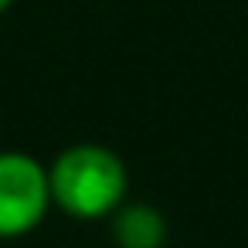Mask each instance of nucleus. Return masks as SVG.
Returning <instances> with one entry per match:
<instances>
[{"label":"nucleus","mask_w":248,"mask_h":248,"mask_svg":"<svg viewBox=\"0 0 248 248\" xmlns=\"http://www.w3.org/2000/svg\"><path fill=\"white\" fill-rule=\"evenodd\" d=\"M51 204L75 221L109 217L129 194L123 156L102 143H72L48 163Z\"/></svg>","instance_id":"1"},{"label":"nucleus","mask_w":248,"mask_h":248,"mask_svg":"<svg viewBox=\"0 0 248 248\" xmlns=\"http://www.w3.org/2000/svg\"><path fill=\"white\" fill-rule=\"evenodd\" d=\"M51 211L48 167L21 150H0V238L31 234Z\"/></svg>","instance_id":"2"},{"label":"nucleus","mask_w":248,"mask_h":248,"mask_svg":"<svg viewBox=\"0 0 248 248\" xmlns=\"http://www.w3.org/2000/svg\"><path fill=\"white\" fill-rule=\"evenodd\" d=\"M109 231L116 248H163L167 245V214L146 201H123L109 214Z\"/></svg>","instance_id":"3"},{"label":"nucleus","mask_w":248,"mask_h":248,"mask_svg":"<svg viewBox=\"0 0 248 248\" xmlns=\"http://www.w3.org/2000/svg\"><path fill=\"white\" fill-rule=\"evenodd\" d=\"M11 4H14V0H0V14H7V11H11Z\"/></svg>","instance_id":"4"}]
</instances>
